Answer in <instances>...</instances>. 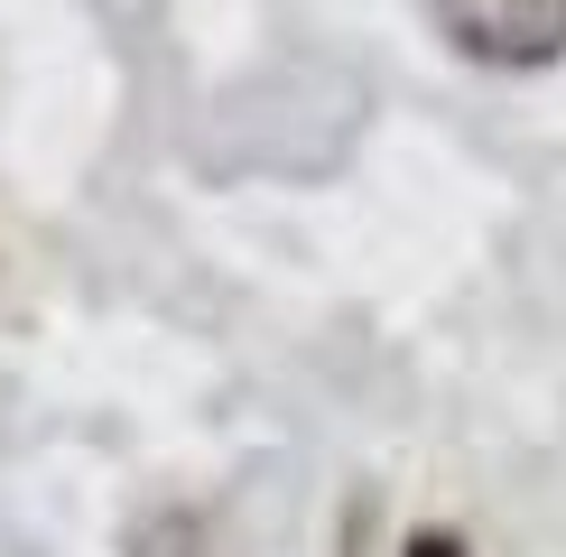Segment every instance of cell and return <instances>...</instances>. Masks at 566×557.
Returning <instances> with one entry per match:
<instances>
[{
  "mask_svg": "<svg viewBox=\"0 0 566 557\" xmlns=\"http://www.w3.org/2000/svg\"><path fill=\"white\" fill-rule=\"evenodd\" d=\"M437 29L455 38L474 65L530 75V65L566 56V0H437Z\"/></svg>",
  "mask_w": 566,
  "mask_h": 557,
  "instance_id": "cell-1",
  "label": "cell"
},
{
  "mask_svg": "<svg viewBox=\"0 0 566 557\" xmlns=\"http://www.w3.org/2000/svg\"><path fill=\"white\" fill-rule=\"evenodd\" d=\"M409 557H474V548H464V539H446V529H418V539H409Z\"/></svg>",
  "mask_w": 566,
  "mask_h": 557,
  "instance_id": "cell-2",
  "label": "cell"
}]
</instances>
